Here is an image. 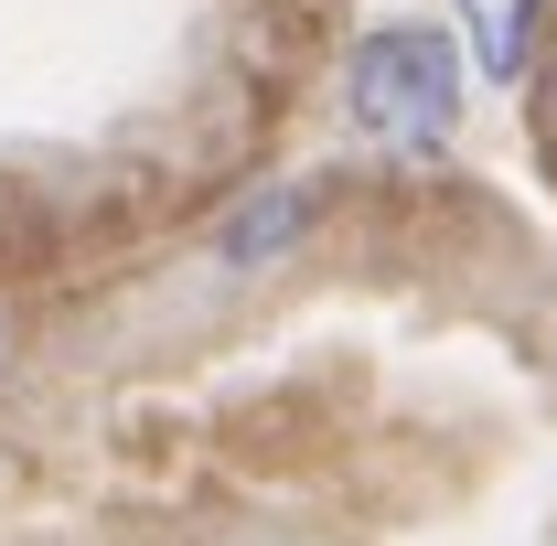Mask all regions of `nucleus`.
I'll return each instance as SVG.
<instances>
[{
	"label": "nucleus",
	"instance_id": "f257e3e1",
	"mask_svg": "<svg viewBox=\"0 0 557 546\" xmlns=\"http://www.w3.org/2000/svg\"><path fill=\"white\" fill-rule=\"evenodd\" d=\"M344 119L397 139V150H440L450 119H461V54H450V33H429V22L364 33L354 65H344Z\"/></svg>",
	"mask_w": 557,
	"mask_h": 546
},
{
	"label": "nucleus",
	"instance_id": "f03ea898",
	"mask_svg": "<svg viewBox=\"0 0 557 546\" xmlns=\"http://www.w3.org/2000/svg\"><path fill=\"white\" fill-rule=\"evenodd\" d=\"M311 214H322L311 183H269V194H247V204L214 225V269H278V258L311 236Z\"/></svg>",
	"mask_w": 557,
	"mask_h": 546
},
{
	"label": "nucleus",
	"instance_id": "7ed1b4c3",
	"mask_svg": "<svg viewBox=\"0 0 557 546\" xmlns=\"http://www.w3.org/2000/svg\"><path fill=\"white\" fill-rule=\"evenodd\" d=\"M472 33H483V65L515 75L525 65V33H536V0H472Z\"/></svg>",
	"mask_w": 557,
	"mask_h": 546
}]
</instances>
